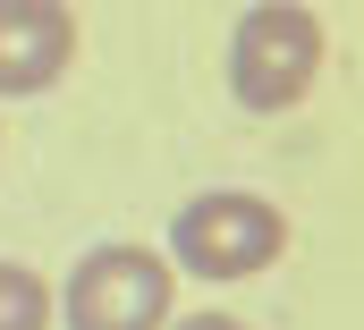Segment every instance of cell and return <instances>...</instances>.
Returning <instances> with one entry per match:
<instances>
[{"instance_id":"obj_1","label":"cell","mask_w":364,"mask_h":330,"mask_svg":"<svg viewBox=\"0 0 364 330\" xmlns=\"http://www.w3.org/2000/svg\"><path fill=\"white\" fill-rule=\"evenodd\" d=\"M279 254H288V212L246 186L186 195L170 220V271H195V280H255Z\"/></svg>"},{"instance_id":"obj_2","label":"cell","mask_w":364,"mask_h":330,"mask_svg":"<svg viewBox=\"0 0 364 330\" xmlns=\"http://www.w3.org/2000/svg\"><path fill=\"white\" fill-rule=\"evenodd\" d=\"M322 77V17L305 0H255L229 34V93L237 110L272 119V110H296Z\"/></svg>"},{"instance_id":"obj_3","label":"cell","mask_w":364,"mask_h":330,"mask_svg":"<svg viewBox=\"0 0 364 330\" xmlns=\"http://www.w3.org/2000/svg\"><path fill=\"white\" fill-rule=\"evenodd\" d=\"M60 322L68 330H170L178 322V271H170V254L127 246V238L85 246L77 271H68V288H60Z\"/></svg>"},{"instance_id":"obj_4","label":"cell","mask_w":364,"mask_h":330,"mask_svg":"<svg viewBox=\"0 0 364 330\" xmlns=\"http://www.w3.org/2000/svg\"><path fill=\"white\" fill-rule=\"evenodd\" d=\"M77 60V9L68 0H0V102L51 93Z\"/></svg>"},{"instance_id":"obj_5","label":"cell","mask_w":364,"mask_h":330,"mask_svg":"<svg viewBox=\"0 0 364 330\" xmlns=\"http://www.w3.org/2000/svg\"><path fill=\"white\" fill-rule=\"evenodd\" d=\"M51 288L26 271V262H0V330H51Z\"/></svg>"},{"instance_id":"obj_6","label":"cell","mask_w":364,"mask_h":330,"mask_svg":"<svg viewBox=\"0 0 364 330\" xmlns=\"http://www.w3.org/2000/svg\"><path fill=\"white\" fill-rule=\"evenodd\" d=\"M170 330H246V322H237V314H178Z\"/></svg>"}]
</instances>
